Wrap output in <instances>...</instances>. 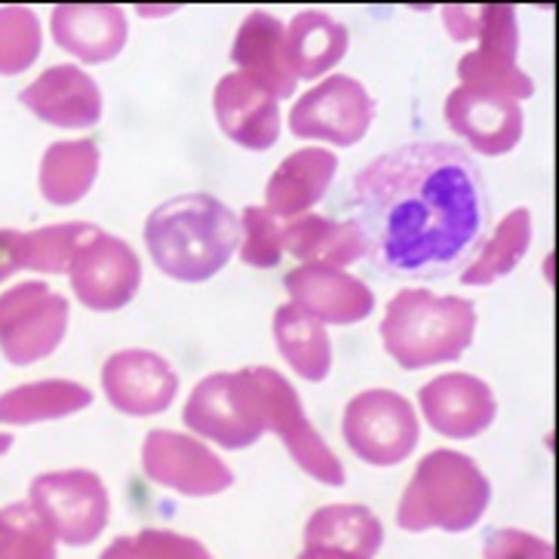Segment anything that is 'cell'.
<instances>
[{
    "label": "cell",
    "mask_w": 559,
    "mask_h": 559,
    "mask_svg": "<svg viewBox=\"0 0 559 559\" xmlns=\"http://www.w3.org/2000/svg\"><path fill=\"white\" fill-rule=\"evenodd\" d=\"M25 271V230L0 228V283Z\"/></svg>",
    "instance_id": "obj_36"
},
{
    "label": "cell",
    "mask_w": 559,
    "mask_h": 559,
    "mask_svg": "<svg viewBox=\"0 0 559 559\" xmlns=\"http://www.w3.org/2000/svg\"><path fill=\"white\" fill-rule=\"evenodd\" d=\"M56 544L86 547L99 538L111 516V495L105 479L86 467L50 471L32 479L25 498Z\"/></svg>",
    "instance_id": "obj_6"
},
{
    "label": "cell",
    "mask_w": 559,
    "mask_h": 559,
    "mask_svg": "<svg viewBox=\"0 0 559 559\" xmlns=\"http://www.w3.org/2000/svg\"><path fill=\"white\" fill-rule=\"evenodd\" d=\"M459 81L467 90L495 93L513 102H526L535 96V81L520 68V62L508 56H495V52H464L459 59Z\"/></svg>",
    "instance_id": "obj_30"
},
{
    "label": "cell",
    "mask_w": 559,
    "mask_h": 559,
    "mask_svg": "<svg viewBox=\"0 0 559 559\" xmlns=\"http://www.w3.org/2000/svg\"><path fill=\"white\" fill-rule=\"evenodd\" d=\"M0 559H59V544L28 501L0 508Z\"/></svg>",
    "instance_id": "obj_31"
},
{
    "label": "cell",
    "mask_w": 559,
    "mask_h": 559,
    "mask_svg": "<svg viewBox=\"0 0 559 559\" xmlns=\"http://www.w3.org/2000/svg\"><path fill=\"white\" fill-rule=\"evenodd\" d=\"M376 120V99L357 78L330 74L326 81L301 93L289 111V130L298 139L330 142L335 148H354L366 139Z\"/></svg>",
    "instance_id": "obj_10"
},
{
    "label": "cell",
    "mask_w": 559,
    "mask_h": 559,
    "mask_svg": "<svg viewBox=\"0 0 559 559\" xmlns=\"http://www.w3.org/2000/svg\"><path fill=\"white\" fill-rule=\"evenodd\" d=\"M10 449H13V433H3V430H0V459H3Z\"/></svg>",
    "instance_id": "obj_38"
},
{
    "label": "cell",
    "mask_w": 559,
    "mask_h": 559,
    "mask_svg": "<svg viewBox=\"0 0 559 559\" xmlns=\"http://www.w3.org/2000/svg\"><path fill=\"white\" fill-rule=\"evenodd\" d=\"M19 102L56 130H90L105 111L99 83L78 66L47 68L19 93Z\"/></svg>",
    "instance_id": "obj_17"
},
{
    "label": "cell",
    "mask_w": 559,
    "mask_h": 559,
    "mask_svg": "<svg viewBox=\"0 0 559 559\" xmlns=\"http://www.w3.org/2000/svg\"><path fill=\"white\" fill-rule=\"evenodd\" d=\"M99 559H215L210 547L173 528H142L120 535L102 550Z\"/></svg>",
    "instance_id": "obj_33"
},
{
    "label": "cell",
    "mask_w": 559,
    "mask_h": 559,
    "mask_svg": "<svg viewBox=\"0 0 559 559\" xmlns=\"http://www.w3.org/2000/svg\"><path fill=\"white\" fill-rule=\"evenodd\" d=\"M445 123L461 142L483 157H504L523 139V105L495 93L455 86L445 99Z\"/></svg>",
    "instance_id": "obj_15"
},
{
    "label": "cell",
    "mask_w": 559,
    "mask_h": 559,
    "mask_svg": "<svg viewBox=\"0 0 559 559\" xmlns=\"http://www.w3.org/2000/svg\"><path fill=\"white\" fill-rule=\"evenodd\" d=\"M418 406L430 428L445 440H474L495 425L492 388L471 372H445L418 391Z\"/></svg>",
    "instance_id": "obj_16"
},
{
    "label": "cell",
    "mask_w": 559,
    "mask_h": 559,
    "mask_svg": "<svg viewBox=\"0 0 559 559\" xmlns=\"http://www.w3.org/2000/svg\"><path fill=\"white\" fill-rule=\"evenodd\" d=\"M102 151L93 139L52 142L40 157L37 188L50 206H74L81 203L99 179Z\"/></svg>",
    "instance_id": "obj_25"
},
{
    "label": "cell",
    "mask_w": 559,
    "mask_h": 559,
    "mask_svg": "<svg viewBox=\"0 0 559 559\" xmlns=\"http://www.w3.org/2000/svg\"><path fill=\"white\" fill-rule=\"evenodd\" d=\"M298 559H362L354 554H342V550H323V547H305Z\"/></svg>",
    "instance_id": "obj_37"
},
{
    "label": "cell",
    "mask_w": 559,
    "mask_h": 559,
    "mask_svg": "<svg viewBox=\"0 0 559 559\" xmlns=\"http://www.w3.org/2000/svg\"><path fill=\"white\" fill-rule=\"evenodd\" d=\"M283 34H286V25L274 13L252 10L240 22V28L234 34V47H230V62L237 66V71L262 83L277 102L289 99L298 86L296 74L286 62Z\"/></svg>",
    "instance_id": "obj_20"
},
{
    "label": "cell",
    "mask_w": 559,
    "mask_h": 559,
    "mask_svg": "<svg viewBox=\"0 0 559 559\" xmlns=\"http://www.w3.org/2000/svg\"><path fill=\"white\" fill-rule=\"evenodd\" d=\"M483 559H554V544L526 528H492L483 542Z\"/></svg>",
    "instance_id": "obj_35"
},
{
    "label": "cell",
    "mask_w": 559,
    "mask_h": 559,
    "mask_svg": "<svg viewBox=\"0 0 559 559\" xmlns=\"http://www.w3.org/2000/svg\"><path fill=\"white\" fill-rule=\"evenodd\" d=\"M283 47L296 81H317L345 59L350 50V32L345 22L332 19L323 10H301L286 25Z\"/></svg>",
    "instance_id": "obj_22"
},
{
    "label": "cell",
    "mask_w": 559,
    "mask_h": 559,
    "mask_svg": "<svg viewBox=\"0 0 559 559\" xmlns=\"http://www.w3.org/2000/svg\"><path fill=\"white\" fill-rule=\"evenodd\" d=\"M213 111L218 130L228 135L234 145L247 151H267L280 139V102L240 71H230L215 83Z\"/></svg>",
    "instance_id": "obj_18"
},
{
    "label": "cell",
    "mask_w": 559,
    "mask_h": 559,
    "mask_svg": "<svg viewBox=\"0 0 559 559\" xmlns=\"http://www.w3.org/2000/svg\"><path fill=\"white\" fill-rule=\"evenodd\" d=\"M50 34L56 47L78 62L102 66L123 52L130 22L127 13L111 3H62L50 13Z\"/></svg>",
    "instance_id": "obj_19"
},
{
    "label": "cell",
    "mask_w": 559,
    "mask_h": 559,
    "mask_svg": "<svg viewBox=\"0 0 559 559\" xmlns=\"http://www.w3.org/2000/svg\"><path fill=\"white\" fill-rule=\"evenodd\" d=\"M528 247H532V213L526 206H516L483 240L477 255L461 271V283L492 286L501 277H508L510 271H516V264L526 259Z\"/></svg>",
    "instance_id": "obj_28"
},
{
    "label": "cell",
    "mask_w": 559,
    "mask_h": 559,
    "mask_svg": "<svg viewBox=\"0 0 559 559\" xmlns=\"http://www.w3.org/2000/svg\"><path fill=\"white\" fill-rule=\"evenodd\" d=\"M274 338L283 360L293 366L298 379L320 384L332 372L330 332L313 317L298 311L293 301L280 305L274 313Z\"/></svg>",
    "instance_id": "obj_27"
},
{
    "label": "cell",
    "mask_w": 559,
    "mask_h": 559,
    "mask_svg": "<svg viewBox=\"0 0 559 559\" xmlns=\"http://www.w3.org/2000/svg\"><path fill=\"white\" fill-rule=\"evenodd\" d=\"M283 252L301 264H326L345 271L366 255L360 228L354 222H335L326 215L305 213L283 222Z\"/></svg>",
    "instance_id": "obj_23"
},
{
    "label": "cell",
    "mask_w": 559,
    "mask_h": 559,
    "mask_svg": "<svg viewBox=\"0 0 559 559\" xmlns=\"http://www.w3.org/2000/svg\"><path fill=\"white\" fill-rule=\"evenodd\" d=\"M93 403V391L71 379H40L0 394V425L28 428L44 421L71 418Z\"/></svg>",
    "instance_id": "obj_24"
},
{
    "label": "cell",
    "mask_w": 559,
    "mask_h": 559,
    "mask_svg": "<svg viewBox=\"0 0 559 559\" xmlns=\"http://www.w3.org/2000/svg\"><path fill=\"white\" fill-rule=\"evenodd\" d=\"M247 372L264 433H277L283 449L293 455V461L308 477L323 486H345V464L320 437V430L311 425L305 403L289 379L271 366H247Z\"/></svg>",
    "instance_id": "obj_5"
},
{
    "label": "cell",
    "mask_w": 559,
    "mask_h": 559,
    "mask_svg": "<svg viewBox=\"0 0 559 559\" xmlns=\"http://www.w3.org/2000/svg\"><path fill=\"white\" fill-rule=\"evenodd\" d=\"M145 247L169 280L206 283L225 271L240 247V215L206 191L179 194L151 210Z\"/></svg>",
    "instance_id": "obj_2"
},
{
    "label": "cell",
    "mask_w": 559,
    "mask_h": 559,
    "mask_svg": "<svg viewBox=\"0 0 559 559\" xmlns=\"http://www.w3.org/2000/svg\"><path fill=\"white\" fill-rule=\"evenodd\" d=\"M301 542L305 547L376 559V554L384 547V526L366 504H326L308 516Z\"/></svg>",
    "instance_id": "obj_26"
},
{
    "label": "cell",
    "mask_w": 559,
    "mask_h": 559,
    "mask_svg": "<svg viewBox=\"0 0 559 559\" xmlns=\"http://www.w3.org/2000/svg\"><path fill=\"white\" fill-rule=\"evenodd\" d=\"M366 255L394 280L461 274L492 228V203L474 157L445 142L379 154L350 181Z\"/></svg>",
    "instance_id": "obj_1"
},
{
    "label": "cell",
    "mask_w": 559,
    "mask_h": 559,
    "mask_svg": "<svg viewBox=\"0 0 559 559\" xmlns=\"http://www.w3.org/2000/svg\"><path fill=\"white\" fill-rule=\"evenodd\" d=\"M342 437L369 467H396L418 449L421 421L412 400L388 388H369L347 400Z\"/></svg>",
    "instance_id": "obj_7"
},
{
    "label": "cell",
    "mask_w": 559,
    "mask_h": 559,
    "mask_svg": "<svg viewBox=\"0 0 559 559\" xmlns=\"http://www.w3.org/2000/svg\"><path fill=\"white\" fill-rule=\"evenodd\" d=\"M379 332L388 357L400 369L418 372L464 357V350L474 345L477 308L461 296L400 289L388 301Z\"/></svg>",
    "instance_id": "obj_3"
},
{
    "label": "cell",
    "mask_w": 559,
    "mask_h": 559,
    "mask_svg": "<svg viewBox=\"0 0 559 559\" xmlns=\"http://www.w3.org/2000/svg\"><path fill=\"white\" fill-rule=\"evenodd\" d=\"M142 474L185 498H215L234 486V471L200 437L179 430H151L142 443Z\"/></svg>",
    "instance_id": "obj_11"
},
{
    "label": "cell",
    "mask_w": 559,
    "mask_h": 559,
    "mask_svg": "<svg viewBox=\"0 0 559 559\" xmlns=\"http://www.w3.org/2000/svg\"><path fill=\"white\" fill-rule=\"evenodd\" d=\"M68 280L83 308L111 313L127 308L142 289V262L123 237L99 230L71 262Z\"/></svg>",
    "instance_id": "obj_12"
},
{
    "label": "cell",
    "mask_w": 559,
    "mask_h": 559,
    "mask_svg": "<svg viewBox=\"0 0 559 559\" xmlns=\"http://www.w3.org/2000/svg\"><path fill=\"white\" fill-rule=\"evenodd\" d=\"M102 391L120 415L151 418L176 403L179 372L154 350L127 347L111 354L102 366Z\"/></svg>",
    "instance_id": "obj_13"
},
{
    "label": "cell",
    "mask_w": 559,
    "mask_h": 559,
    "mask_svg": "<svg viewBox=\"0 0 559 559\" xmlns=\"http://www.w3.org/2000/svg\"><path fill=\"white\" fill-rule=\"evenodd\" d=\"M44 47L40 19L28 7H0V78H16L37 62Z\"/></svg>",
    "instance_id": "obj_32"
},
{
    "label": "cell",
    "mask_w": 559,
    "mask_h": 559,
    "mask_svg": "<svg viewBox=\"0 0 559 559\" xmlns=\"http://www.w3.org/2000/svg\"><path fill=\"white\" fill-rule=\"evenodd\" d=\"M283 286L298 311L323 326H354L376 311L369 283L326 264H298L283 277Z\"/></svg>",
    "instance_id": "obj_14"
},
{
    "label": "cell",
    "mask_w": 559,
    "mask_h": 559,
    "mask_svg": "<svg viewBox=\"0 0 559 559\" xmlns=\"http://www.w3.org/2000/svg\"><path fill=\"white\" fill-rule=\"evenodd\" d=\"M240 259L249 267L271 271L283 262V222L264 206H247L240 215Z\"/></svg>",
    "instance_id": "obj_34"
},
{
    "label": "cell",
    "mask_w": 559,
    "mask_h": 559,
    "mask_svg": "<svg viewBox=\"0 0 559 559\" xmlns=\"http://www.w3.org/2000/svg\"><path fill=\"white\" fill-rule=\"evenodd\" d=\"M492 504V483L477 461L455 449H433L418 461L396 504L403 532L440 528L449 535L471 532Z\"/></svg>",
    "instance_id": "obj_4"
},
{
    "label": "cell",
    "mask_w": 559,
    "mask_h": 559,
    "mask_svg": "<svg viewBox=\"0 0 559 559\" xmlns=\"http://www.w3.org/2000/svg\"><path fill=\"white\" fill-rule=\"evenodd\" d=\"M102 228L90 222H62L47 228L25 230V271L37 274H68L71 262Z\"/></svg>",
    "instance_id": "obj_29"
},
{
    "label": "cell",
    "mask_w": 559,
    "mask_h": 559,
    "mask_svg": "<svg viewBox=\"0 0 559 559\" xmlns=\"http://www.w3.org/2000/svg\"><path fill=\"white\" fill-rule=\"evenodd\" d=\"M181 421L194 437L210 440L228 452L249 449L264 437V425L259 418L247 369L213 372V376L200 379L185 403Z\"/></svg>",
    "instance_id": "obj_9"
},
{
    "label": "cell",
    "mask_w": 559,
    "mask_h": 559,
    "mask_svg": "<svg viewBox=\"0 0 559 559\" xmlns=\"http://www.w3.org/2000/svg\"><path fill=\"white\" fill-rule=\"evenodd\" d=\"M338 173V157L330 148H301L283 157L274 176L264 188V210L277 215L280 222H289L296 215L311 213L320 200L326 198L332 179Z\"/></svg>",
    "instance_id": "obj_21"
},
{
    "label": "cell",
    "mask_w": 559,
    "mask_h": 559,
    "mask_svg": "<svg viewBox=\"0 0 559 559\" xmlns=\"http://www.w3.org/2000/svg\"><path fill=\"white\" fill-rule=\"evenodd\" d=\"M71 305L44 280H22L0 293V354L10 366L47 360L66 342Z\"/></svg>",
    "instance_id": "obj_8"
}]
</instances>
